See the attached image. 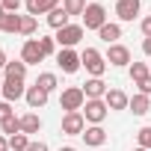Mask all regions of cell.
Wrapping results in <instances>:
<instances>
[{
    "label": "cell",
    "mask_w": 151,
    "mask_h": 151,
    "mask_svg": "<svg viewBox=\"0 0 151 151\" xmlns=\"http://www.w3.org/2000/svg\"><path fill=\"white\" fill-rule=\"evenodd\" d=\"M98 36H101L107 45H119V39H122V24H113V21H107V24L98 30Z\"/></svg>",
    "instance_id": "obj_17"
},
{
    "label": "cell",
    "mask_w": 151,
    "mask_h": 151,
    "mask_svg": "<svg viewBox=\"0 0 151 151\" xmlns=\"http://www.w3.org/2000/svg\"><path fill=\"white\" fill-rule=\"evenodd\" d=\"M59 151H77V148H74V145H62Z\"/></svg>",
    "instance_id": "obj_39"
},
{
    "label": "cell",
    "mask_w": 151,
    "mask_h": 151,
    "mask_svg": "<svg viewBox=\"0 0 151 151\" xmlns=\"http://www.w3.org/2000/svg\"><path fill=\"white\" fill-rule=\"evenodd\" d=\"M6 80H24L27 77V62L24 59H12V62H6Z\"/></svg>",
    "instance_id": "obj_18"
},
{
    "label": "cell",
    "mask_w": 151,
    "mask_h": 151,
    "mask_svg": "<svg viewBox=\"0 0 151 151\" xmlns=\"http://www.w3.org/2000/svg\"><path fill=\"white\" fill-rule=\"evenodd\" d=\"M80 113H83V119H86V122H92V124H101V122L107 119L110 107H107V101H104V98H95V101H86Z\"/></svg>",
    "instance_id": "obj_4"
},
{
    "label": "cell",
    "mask_w": 151,
    "mask_h": 151,
    "mask_svg": "<svg viewBox=\"0 0 151 151\" xmlns=\"http://www.w3.org/2000/svg\"><path fill=\"white\" fill-rule=\"evenodd\" d=\"M151 74V68H148V62H130V80L133 83H139V80H145Z\"/></svg>",
    "instance_id": "obj_24"
},
{
    "label": "cell",
    "mask_w": 151,
    "mask_h": 151,
    "mask_svg": "<svg viewBox=\"0 0 151 151\" xmlns=\"http://www.w3.org/2000/svg\"><path fill=\"white\" fill-rule=\"evenodd\" d=\"M21 59H24L27 65H39V62L45 59V50H42L39 39H27V42H24V47H21Z\"/></svg>",
    "instance_id": "obj_8"
},
{
    "label": "cell",
    "mask_w": 151,
    "mask_h": 151,
    "mask_svg": "<svg viewBox=\"0 0 151 151\" xmlns=\"http://www.w3.org/2000/svg\"><path fill=\"white\" fill-rule=\"evenodd\" d=\"M136 142H139V148H148L151 151V127H139L136 130Z\"/></svg>",
    "instance_id": "obj_29"
},
{
    "label": "cell",
    "mask_w": 151,
    "mask_h": 151,
    "mask_svg": "<svg viewBox=\"0 0 151 151\" xmlns=\"http://www.w3.org/2000/svg\"><path fill=\"white\" fill-rule=\"evenodd\" d=\"M0 92H3V101H18V98H24L27 95V86H24V80H3L0 83Z\"/></svg>",
    "instance_id": "obj_9"
},
{
    "label": "cell",
    "mask_w": 151,
    "mask_h": 151,
    "mask_svg": "<svg viewBox=\"0 0 151 151\" xmlns=\"http://www.w3.org/2000/svg\"><path fill=\"white\" fill-rule=\"evenodd\" d=\"M0 33H21V15L18 12H6L0 18Z\"/></svg>",
    "instance_id": "obj_19"
},
{
    "label": "cell",
    "mask_w": 151,
    "mask_h": 151,
    "mask_svg": "<svg viewBox=\"0 0 151 151\" xmlns=\"http://www.w3.org/2000/svg\"><path fill=\"white\" fill-rule=\"evenodd\" d=\"M15 116V110H12V104L9 101H0V124H3L6 119H12Z\"/></svg>",
    "instance_id": "obj_31"
},
{
    "label": "cell",
    "mask_w": 151,
    "mask_h": 151,
    "mask_svg": "<svg viewBox=\"0 0 151 151\" xmlns=\"http://www.w3.org/2000/svg\"><path fill=\"white\" fill-rule=\"evenodd\" d=\"M3 15H6V9H3V3H0V18H3Z\"/></svg>",
    "instance_id": "obj_40"
},
{
    "label": "cell",
    "mask_w": 151,
    "mask_h": 151,
    "mask_svg": "<svg viewBox=\"0 0 151 151\" xmlns=\"http://www.w3.org/2000/svg\"><path fill=\"white\" fill-rule=\"evenodd\" d=\"M27 151H50V148H47L45 142H30V148H27Z\"/></svg>",
    "instance_id": "obj_35"
},
{
    "label": "cell",
    "mask_w": 151,
    "mask_h": 151,
    "mask_svg": "<svg viewBox=\"0 0 151 151\" xmlns=\"http://www.w3.org/2000/svg\"><path fill=\"white\" fill-rule=\"evenodd\" d=\"M0 3H3L6 12H18V9H21V0H0Z\"/></svg>",
    "instance_id": "obj_32"
},
{
    "label": "cell",
    "mask_w": 151,
    "mask_h": 151,
    "mask_svg": "<svg viewBox=\"0 0 151 151\" xmlns=\"http://www.w3.org/2000/svg\"><path fill=\"white\" fill-rule=\"evenodd\" d=\"M142 53H145V56H151V39H145V42H142Z\"/></svg>",
    "instance_id": "obj_36"
},
{
    "label": "cell",
    "mask_w": 151,
    "mask_h": 151,
    "mask_svg": "<svg viewBox=\"0 0 151 151\" xmlns=\"http://www.w3.org/2000/svg\"><path fill=\"white\" fill-rule=\"evenodd\" d=\"M104 101H107V107H110V110H127V104H130V98H127L122 89H107Z\"/></svg>",
    "instance_id": "obj_15"
},
{
    "label": "cell",
    "mask_w": 151,
    "mask_h": 151,
    "mask_svg": "<svg viewBox=\"0 0 151 151\" xmlns=\"http://www.w3.org/2000/svg\"><path fill=\"white\" fill-rule=\"evenodd\" d=\"M27 148H30V136H27V133L9 136V151H27Z\"/></svg>",
    "instance_id": "obj_26"
},
{
    "label": "cell",
    "mask_w": 151,
    "mask_h": 151,
    "mask_svg": "<svg viewBox=\"0 0 151 151\" xmlns=\"http://www.w3.org/2000/svg\"><path fill=\"white\" fill-rule=\"evenodd\" d=\"M127 110H130L133 116H145V113L151 110V101H148V95H142V92H139V95H133V98H130V104H127Z\"/></svg>",
    "instance_id": "obj_21"
},
{
    "label": "cell",
    "mask_w": 151,
    "mask_h": 151,
    "mask_svg": "<svg viewBox=\"0 0 151 151\" xmlns=\"http://www.w3.org/2000/svg\"><path fill=\"white\" fill-rule=\"evenodd\" d=\"M80 62H83V68L92 74V77H101V74L107 71V56L101 50H95V47H86L80 53Z\"/></svg>",
    "instance_id": "obj_2"
},
{
    "label": "cell",
    "mask_w": 151,
    "mask_h": 151,
    "mask_svg": "<svg viewBox=\"0 0 151 151\" xmlns=\"http://www.w3.org/2000/svg\"><path fill=\"white\" fill-rule=\"evenodd\" d=\"M36 33V18L33 15H21V36H33Z\"/></svg>",
    "instance_id": "obj_28"
},
{
    "label": "cell",
    "mask_w": 151,
    "mask_h": 151,
    "mask_svg": "<svg viewBox=\"0 0 151 151\" xmlns=\"http://www.w3.org/2000/svg\"><path fill=\"white\" fill-rule=\"evenodd\" d=\"M68 18H71V15H68L62 6H56V9H50V12H47V24H50L53 30H62V27H68Z\"/></svg>",
    "instance_id": "obj_20"
},
{
    "label": "cell",
    "mask_w": 151,
    "mask_h": 151,
    "mask_svg": "<svg viewBox=\"0 0 151 151\" xmlns=\"http://www.w3.org/2000/svg\"><path fill=\"white\" fill-rule=\"evenodd\" d=\"M42 130V119L36 116V113H27V116H21V133H39Z\"/></svg>",
    "instance_id": "obj_22"
},
{
    "label": "cell",
    "mask_w": 151,
    "mask_h": 151,
    "mask_svg": "<svg viewBox=\"0 0 151 151\" xmlns=\"http://www.w3.org/2000/svg\"><path fill=\"white\" fill-rule=\"evenodd\" d=\"M24 98H27L30 110H42V107L47 104V92H45L42 86H36V83H33V86L27 89V95H24Z\"/></svg>",
    "instance_id": "obj_14"
},
{
    "label": "cell",
    "mask_w": 151,
    "mask_h": 151,
    "mask_svg": "<svg viewBox=\"0 0 151 151\" xmlns=\"http://www.w3.org/2000/svg\"><path fill=\"white\" fill-rule=\"evenodd\" d=\"M53 3H56V6H59V0H53Z\"/></svg>",
    "instance_id": "obj_42"
},
{
    "label": "cell",
    "mask_w": 151,
    "mask_h": 151,
    "mask_svg": "<svg viewBox=\"0 0 151 151\" xmlns=\"http://www.w3.org/2000/svg\"><path fill=\"white\" fill-rule=\"evenodd\" d=\"M0 127H3V133L15 136V133H21V119H18V116H12V119H6V122L0 124Z\"/></svg>",
    "instance_id": "obj_27"
},
{
    "label": "cell",
    "mask_w": 151,
    "mask_h": 151,
    "mask_svg": "<svg viewBox=\"0 0 151 151\" xmlns=\"http://www.w3.org/2000/svg\"><path fill=\"white\" fill-rule=\"evenodd\" d=\"M86 0H62V9L68 12V15H83L86 12Z\"/></svg>",
    "instance_id": "obj_25"
},
{
    "label": "cell",
    "mask_w": 151,
    "mask_h": 151,
    "mask_svg": "<svg viewBox=\"0 0 151 151\" xmlns=\"http://www.w3.org/2000/svg\"><path fill=\"white\" fill-rule=\"evenodd\" d=\"M80 136H83V142H86V145H92V148H98V145H104V142H107V130H104L101 124H89Z\"/></svg>",
    "instance_id": "obj_13"
},
{
    "label": "cell",
    "mask_w": 151,
    "mask_h": 151,
    "mask_svg": "<svg viewBox=\"0 0 151 151\" xmlns=\"http://www.w3.org/2000/svg\"><path fill=\"white\" fill-rule=\"evenodd\" d=\"M83 95H86V101L104 98V95H107V83H104L101 77H89V80L83 83Z\"/></svg>",
    "instance_id": "obj_12"
},
{
    "label": "cell",
    "mask_w": 151,
    "mask_h": 151,
    "mask_svg": "<svg viewBox=\"0 0 151 151\" xmlns=\"http://www.w3.org/2000/svg\"><path fill=\"white\" fill-rule=\"evenodd\" d=\"M0 151H9V139L6 136H0Z\"/></svg>",
    "instance_id": "obj_37"
},
{
    "label": "cell",
    "mask_w": 151,
    "mask_h": 151,
    "mask_svg": "<svg viewBox=\"0 0 151 151\" xmlns=\"http://www.w3.org/2000/svg\"><path fill=\"white\" fill-rule=\"evenodd\" d=\"M6 62H9V59H6V53L0 50V68H6Z\"/></svg>",
    "instance_id": "obj_38"
},
{
    "label": "cell",
    "mask_w": 151,
    "mask_h": 151,
    "mask_svg": "<svg viewBox=\"0 0 151 151\" xmlns=\"http://www.w3.org/2000/svg\"><path fill=\"white\" fill-rule=\"evenodd\" d=\"M83 130H86L83 113H65V116H62V133H68V136H80Z\"/></svg>",
    "instance_id": "obj_7"
},
{
    "label": "cell",
    "mask_w": 151,
    "mask_h": 151,
    "mask_svg": "<svg viewBox=\"0 0 151 151\" xmlns=\"http://www.w3.org/2000/svg\"><path fill=\"white\" fill-rule=\"evenodd\" d=\"M24 6H27V15L39 18V15H47L50 9H56L53 0H24Z\"/></svg>",
    "instance_id": "obj_16"
},
{
    "label": "cell",
    "mask_w": 151,
    "mask_h": 151,
    "mask_svg": "<svg viewBox=\"0 0 151 151\" xmlns=\"http://www.w3.org/2000/svg\"><path fill=\"white\" fill-rule=\"evenodd\" d=\"M83 104H86L83 86H68V89H62V95H59V107H62L65 113H80Z\"/></svg>",
    "instance_id": "obj_1"
},
{
    "label": "cell",
    "mask_w": 151,
    "mask_h": 151,
    "mask_svg": "<svg viewBox=\"0 0 151 151\" xmlns=\"http://www.w3.org/2000/svg\"><path fill=\"white\" fill-rule=\"evenodd\" d=\"M107 62L116 65V68H124V65H130V50L124 45H110L107 47Z\"/></svg>",
    "instance_id": "obj_10"
},
{
    "label": "cell",
    "mask_w": 151,
    "mask_h": 151,
    "mask_svg": "<svg viewBox=\"0 0 151 151\" xmlns=\"http://www.w3.org/2000/svg\"><path fill=\"white\" fill-rule=\"evenodd\" d=\"M53 39H56L59 47H74V45H80V39H83V24H68V27L56 30Z\"/></svg>",
    "instance_id": "obj_5"
},
{
    "label": "cell",
    "mask_w": 151,
    "mask_h": 151,
    "mask_svg": "<svg viewBox=\"0 0 151 151\" xmlns=\"http://www.w3.org/2000/svg\"><path fill=\"white\" fill-rule=\"evenodd\" d=\"M107 24V9L101 3H89L83 12V30H101Z\"/></svg>",
    "instance_id": "obj_3"
},
{
    "label": "cell",
    "mask_w": 151,
    "mask_h": 151,
    "mask_svg": "<svg viewBox=\"0 0 151 151\" xmlns=\"http://www.w3.org/2000/svg\"><path fill=\"white\" fill-rule=\"evenodd\" d=\"M133 151H148V148H133Z\"/></svg>",
    "instance_id": "obj_41"
},
{
    "label": "cell",
    "mask_w": 151,
    "mask_h": 151,
    "mask_svg": "<svg viewBox=\"0 0 151 151\" xmlns=\"http://www.w3.org/2000/svg\"><path fill=\"white\" fill-rule=\"evenodd\" d=\"M36 86H42V89H45V92L50 95V92H53V89L59 86V83H56V74H53V71H42L39 77H36Z\"/></svg>",
    "instance_id": "obj_23"
},
{
    "label": "cell",
    "mask_w": 151,
    "mask_h": 151,
    "mask_svg": "<svg viewBox=\"0 0 151 151\" xmlns=\"http://www.w3.org/2000/svg\"><path fill=\"white\" fill-rule=\"evenodd\" d=\"M56 65H59L65 74H74V71H80V68H83L80 53L74 50V47H59V53H56Z\"/></svg>",
    "instance_id": "obj_6"
},
{
    "label": "cell",
    "mask_w": 151,
    "mask_h": 151,
    "mask_svg": "<svg viewBox=\"0 0 151 151\" xmlns=\"http://www.w3.org/2000/svg\"><path fill=\"white\" fill-rule=\"evenodd\" d=\"M39 45H42L45 56H50V53L56 50V39H50V36H39Z\"/></svg>",
    "instance_id": "obj_30"
},
{
    "label": "cell",
    "mask_w": 151,
    "mask_h": 151,
    "mask_svg": "<svg viewBox=\"0 0 151 151\" xmlns=\"http://www.w3.org/2000/svg\"><path fill=\"white\" fill-rule=\"evenodd\" d=\"M142 36H145V39H151V15H148V18H142Z\"/></svg>",
    "instance_id": "obj_34"
},
{
    "label": "cell",
    "mask_w": 151,
    "mask_h": 151,
    "mask_svg": "<svg viewBox=\"0 0 151 151\" xmlns=\"http://www.w3.org/2000/svg\"><path fill=\"white\" fill-rule=\"evenodd\" d=\"M139 9H142V0H119V3H116L119 21H133L139 15Z\"/></svg>",
    "instance_id": "obj_11"
},
{
    "label": "cell",
    "mask_w": 151,
    "mask_h": 151,
    "mask_svg": "<svg viewBox=\"0 0 151 151\" xmlns=\"http://www.w3.org/2000/svg\"><path fill=\"white\" fill-rule=\"evenodd\" d=\"M136 86H139V92H142V95H151V74H148L145 80H139Z\"/></svg>",
    "instance_id": "obj_33"
}]
</instances>
